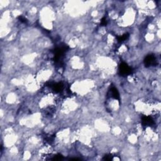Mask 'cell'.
Here are the masks:
<instances>
[{
  "label": "cell",
  "instance_id": "1",
  "mask_svg": "<svg viewBox=\"0 0 161 161\" xmlns=\"http://www.w3.org/2000/svg\"><path fill=\"white\" fill-rule=\"evenodd\" d=\"M120 71L123 75H128V74L131 73V69L126 64L123 63L120 65Z\"/></svg>",
  "mask_w": 161,
  "mask_h": 161
},
{
  "label": "cell",
  "instance_id": "2",
  "mask_svg": "<svg viewBox=\"0 0 161 161\" xmlns=\"http://www.w3.org/2000/svg\"><path fill=\"white\" fill-rule=\"evenodd\" d=\"M156 62V59L153 55H148L146 57L145 60V63L146 66H151Z\"/></svg>",
  "mask_w": 161,
  "mask_h": 161
},
{
  "label": "cell",
  "instance_id": "3",
  "mask_svg": "<svg viewBox=\"0 0 161 161\" xmlns=\"http://www.w3.org/2000/svg\"><path fill=\"white\" fill-rule=\"evenodd\" d=\"M142 123L143 124L146 126V125H151L153 123V120L151 118L148 117H145L142 119Z\"/></svg>",
  "mask_w": 161,
  "mask_h": 161
}]
</instances>
